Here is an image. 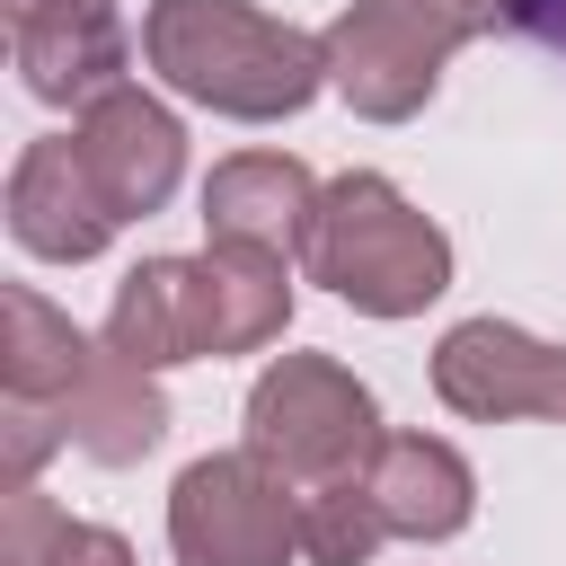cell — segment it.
Returning a JSON list of instances; mask_svg holds the SVG:
<instances>
[{"label":"cell","instance_id":"1","mask_svg":"<svg viewBox=\"0 0 566 566\" xmlns=\"http://www.w3.org/2000/svg\"><path fill=\"white\" fill-rule=\"evenodd\" d=\"M292 327V256L265 248H203V256H142L115 283L106 345L142 371L256 354Z\"/></svg>","mask_w":566,"mask_h":566},{"label":"cell","instance_id":"2","mask_svg":"<svg viewBox=\"0 0 566 566\" xmlns=\"http://www.w3.org/2000/svg\"><path fill=\"white\" fill-rule=\"evenodd\" d=\"M142 62L230 124H283L327 88V44L292 18H265L256 0H150L142 9Z\"/></svg>","mask_w":566,"mask_h":566},{"label":"cell","instance_id":"3","mask_svg":"<svg viewBox=\"0 0 566 566\" xmlns=\"http://www.w3.org/2000/svg\"><path fill=\"white\" fill-rule=\"evenodd\" d=\"M301 265H310V283H327L363 318H416L424 301L451 292V239L380 168H345L336 186H318V221H310Z\"/></svg>","mask_w":566,"mask_h":566},{"label":"cell","instance_id":"4","mask_svg":"<svg viewBox=\"0 0 566 566\" xmlns=\"http://www.w3.org/2000/svg\"><path fill=\"white\" fill-rule=\"evenodd\" d=\"M513 0H345L318 44H327V88L363 124H407L442 88V62L504 27Z\"/></svg>","mask_w":566,"mask_h":566},{"label":"cell","instance_id":"5","mask_svg":"<svg viewBox=\"0 0 566 566\" xmlns=\"http://www.w3.org/2000/svg\"><path fill=\"white\" fill-rule=\"evenodd\" d=\"M248 451L292 486L354 478L380 451V398L336 354H274L248 389Z\"/></svg>","mask_w":566,"mask_h":566},{"label":"cell","instance_id":"6","mask_svg":"<svg viewBox=\"0 0 566 566\" xmlns=\"http://www.w3.org/2000/svg\"><path fill=\"white\" fill-rule=\"evenodd\" d=\"M168 548H177V566H292L301 557V486L274 478L248 442L203 451L168 486Z\"/></svg>","mask_w":566,"mask_h":566},{"label":"cell","instance_id":"7","mask_svg":"<svg viewBox=\"0 0 566 566\" xmlns=\"http://www.w3.org/2000/svg\"><path fill=\"white\" fill-rule=\"evenodd\" d=\"M433 398L469 424H504V416L566 424V345H548L513 318H460L433 345Z\"/></svg>","mask_w":566,"mask_h":566},{"label":"cell","instance_id":"8","mask_svg":"<svg viewBox=\"0 0 566 566\" xmlns=\"http://www.w3.org/2000/svg\"><path fill=\"white\" fill-rule=\"evenodd\" d=\"M0 27H9V62L27 80V97L44 106H88L106 88H124V9L115 0H0Z\"/></svg>","mask_w":566,"mask_h":566},{"label":"cell","instance_id":"9","mask_svg":"<svg viewBox=\"0 0 566 566\" xmlns=\"http://www.w3.org/2000/svg\"><path fill=\"white\" fill-rule=\"evenodd\" d=\"M71 142H80L97 195L115 203V221L159 212V203L177 195V177H186V124H177L159 97H142L133 80L106 88V97H88L80 124H71Z\"/></svg>","mask_w":566,"mask_h":566},{"label":"cell","instance_id":"10","mask_svg":"<svg viewBox=\"0 0 566 566\" xmlns=\"http://www.w3.org/2000/svg\"><path fill=\"white\" fill-rule=\"evenodd\" d=\"M115 230H124V221H115V203L97 195V177H88V159H80L71 133H44V142L18 150V168H9V239H18L27 256H44V265H88V256H106Z\"/></svg>","mask_w":566,"mask_h":566},{"label":"cell","instance_id":"11","mask_svg":"<svg viewBox=\"0 0 566 566\" xmlns=\"http://www.w3.org/2000/svg\"><path fill=\"white\" fill-rule=\"evenodd\" d=\"M318 221V177L292 150H239L203 177V239L212 248H265V256H301Z\"/></svg>","mask_w":566,"mask_h":566},{"label":"cell","instance_id":"12","mask_svg":"<svg viewBox=\"0 0 566 566\" xmlns=\"http://www.w3.org/2000/svg\"><path fill=\"white\" fill-rule=\"evenodd\" d=\"M53 433H62V451H88L97 469H133V460H150L168 442V398H159V380L142 363H124L115 345H97L80 363L71 398L53 407Z\"/></svg>","mask_w":566,"mask_h":566},{"label":"cell","instance_id":"13","mask_svg":"<svg viewBox=\"0 0 566 566\" xmlns=\"http://www.w3.org/2000/svg\"><path fill=\"white\" fill-rule=\"evenodd\" d=\"M363 486L389 539H460L478 513V469L442 433H380V451L363 460Z\"/></svg>","mask_w":566,"mask_h":566},{"label":"cell","instance_id":"14","mask_svg":"<svg viewBox=\"0 0 566 566\" xmlns=\"http://www.w3.org/2000/svg\"><path fill=\"white\" fill-rule=\"evenodd\" d=\"M88 354H97V345H88L44 292H27V283L0 292V398H9V407L53 416V407L71 398V380H80Z\"/></svg>","mask_w":566,"mask_h":566},{"label":"cell","instance_id":"15","mask_svg":"<svg viewBox=\"0 0 566 566\" xmlns=\"http://www.w3.org/2000/svg\"><path fill=\"white\" fill-rule=\"evenodd\" d=\"M389 539L363 469L354 478H327V486H301V566H371Z\"/></svg>","mask_w":566,"mask_h":566},{"label":"cell","instance_id":"16","mask_svg":"<svg viewBox=\"0 0 566 566\" xmlns=\"http://www.w3.org/2000/svg\"><path fill=\"white\" fill-rule=\"evenodd\" d=\"M35 566H142V557H133L124 531H106V522H71V513H62V531L44 539Z\"/></svg>","mask_w":566,"mask_h":566},{"label":"cell","instance_id":"17","mask_svg":"<svg viewBox=\"0 0 566 566\" xmlns=\"http://www.w3.org/2000/svg\"><path fill=\"white\" fill-rule=\"evenodd\" d=\"M504 27H522L531 44H548V53H566V0H513V18Z\"/></svg>","mask_w":566,"mask_h":566}]
</instances>
